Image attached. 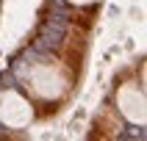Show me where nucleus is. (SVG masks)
<instances>
[{
    "label": "nucleus",
    "mask_w": 147,
    "mask_h": 141,
    "mask_svg": "<svg viewBox=\"0 0 147 141\" xmlns=\"http://www.w3.org/2000/svg\"><path fill=\"white\" fill-rule=\"evenodd\" d=\"M22 80H25V89L36 100H45V102H58L72 89V75L58 61H33L25 69Z\"/></svg>",
    "instance_id": "nucleus-1"
},
{
    "label": "nucleus",
    "mask_w": 147,
    "mask_h": 141,
    "mask_svg": "<svg viewBox=\"0 0 147 141\" xmlns=\"http://www.w3.org/2000/svg\"><path fill=\"white\" fill-rule=\"evenodd\" d=\"M0 122L11 130H22L33 122V105L31 100L22 97L20 91L6 89L0 91Z\"/></svg>",
    "instance_id": "nucleus-2"
},
{
    "label": "nucleus",
    "mask_w": 147,
    "mask_h": 141,
    "mask_svg": "<svg viewBox=\"0 0 147 141\" xmlns=\"http://www.w3.org/2000/svg\"><path fill=\"white\" fill-rule=\"evenodd\" d=\"M147 102H144V91L136 83H122L117 89V111L128 119L131 124H144L147 122Z\"/></svg>",
    "instance_id": "nucleus-3"
},
{
    "label": "nucleus",
    "mask_w": 147,
    "mask_h": 141,
    "mask_svg": "<svg viewBox=\"0 0 147 141\" xmlns=\"http://www.w3.org/2000/svg\"><path fill=\"white\" fill-rule=\"evenodd\" d=\"M67 3H72V6H92V3H97V0H67Z\"/></svg>",
    "instance_id": "nucleus-4"
}]
</instances>
